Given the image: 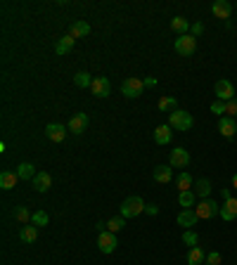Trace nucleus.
<instances>
[{
  "mask_svg": "<svg viewBox=\"0 0 237 265\" xmlns=\"http://www.w3.org/2000/svg\"><path fill=\"white\" fill-rule=\"evenodd\" d=\"M206 265H221V253L219 251H211L206 256Z\"/></svg>",
  "mask_w": 237,
  "mask_h": 265,
  "instance_id": "36",
  "label": "nucleus"
},
{
  "mask_svg": "<svg viewBox=\"0 0 237 265\" xmlns=\"http://www.w3.org/2000/svg\"><path fill=\"white\" fill-rule=\"evenodd\" d=\"M190 31H192V36L197 38L202 31H204V24H202V22H197V24H192V29H190Z\"/></svg>",
  "mask_w": 237,
  "mask_h": 265,
  "instance_id": "38",
  "label": "nucleus"
},
{
  "mask_svg": "<svg viewBox=\"0 0 237 265\" xmlns=\"http://www.w3.org/2000/svg\"><path fill=\"white\" fill-rule=\"evenodd\" d=\"M171 29H173L178 36H185L192 26H190V22H187L185 17H173V19H171Z\"/></svg>",
  "mask_w": 237,
  "mask_h": 265,
  "instance_id": "23",
  "label": "nucleus"
},
{
  "mask_svg": "<svg viewBox=\"0 0 237 265\" xmlns=\"http://www.w3.org/2000/svg\"><path fill=\"white\" fill-rule=\"evenodd\" d=\"M14 218H17L19 222H29L31 220V213H29L26 206H14Z\"/></svg>",
  "mask_w": 237,
  "mask_h": 265,
  "instance_id": "32",
  "label": "nucleus"
},
{
  "mask_svg": "<svg viewBox=\"0 0 237 265\" xmlns=\"http://www.w3.org/2000/svg\"><path fill=\"white\" fill-rule=\"evenodd\" d=\"M86 128H88V114H74L71 121H69V130L74 135H81V133H86Z\"/></svg>",
  "mask_w": 237,
  "mask_h": 265,
  "instance_id": "10",
  "label": "nucleus"
},
{
  "mask_svg": "<svg viewBox=\"0 0 237 265\" xmlns=\"http://www.w3.org/2000/svg\"><path fill=\"white\" fill-rule=\"evenodd\" d=\"M178 203H181L183 209H192L194 206V192L192 190L181 192V194H178Z\"/></svg>",
  "mask_w": 237,
  "mask_h": 265,
  "instance_id": "28",
  "label": "nucleus"
},
{
  "mask_svg": "<svg viewBox=\"0 0 237 265\" xmlns=\"http://www.w3.org/2000/svg\"><path fill=\"white\" fill-rule=\"evenodd\" d=\"M175 105H178V99L175 97H162L156 107H159L162 111H175Z\"/></svg>",
  "mask_w": 237,
  "mask_h": 265,
  "instance_id": "30",
  "label": "nucleus"
},
{
  "mask_svg": "<svg viewBox=\"0 0 237 265\" xmlns=\"http://www.w3.org/2000/svg\"><path fill=\"white\" fill-rule=\"evenodd\" d=\"M88 33H90V24L88 22H81V19L71 22V29H69V36L71 38H86Z\"/></svg>",
  "mask_w": 237,
  "mask_h": 265,
  "instance_id": "14",
  "label": "nucleus"
},
{
  "mask_svg": "<svg viewBox=\"0 0 237 265\" xmlns=\"http://www.w3.org/2000/svg\"><path fill=\"white\" fill-rule=\"evenodd\" d=\"M221 218H223L225 222H230V220H235L237 218V199H225L223 201V209H221V213H219Z\"/></svg>",
  "mask_w": 237,
  "mask_h": 265,
  "instance_id": "13",
  "label": "nucleus"
},
{
  "mask_svg": "<svg viewBox=\"0 0 237 265\" xmlns=\"http://www.w3.org/2000/svg\"><path fill=\"white\" fill-rule=\"evenodd\" d=\"M183 241H185L187 247H197V234H194L192 230H185V232H183Z\"/></svg>",
  "mask_w": 237,
  "mask_h": 265,
  "instance_id": "34",
  "label": "nucleus"
},
{
  "mask_svg": "<svg viewBox=\"0 0 237 265\" xmlns=\"http://www.w3.org/2000/svg\"><path fill=\"white\" fill-rule=\"evenodd\" d=\"M74 83H76V88H90V86H93L90 74H86V71H78V74L74 76Z\"/></svg>",
  "mask_w": 237,
  "mask_h": 265,
  "instance_id": "29",
  "label": "nucleus"
},
{
  "mask_svg": "<svg viewBox=\"0 0 237 265\" xmlns=\"http://www.w3.org/2000/svg\"><path fill=\"white\" fill-rule=\"evenodd\" d=\"M74 43H76V38H71V36H62L60 40H57V45H55V52H57V55H67V52H71Z\"/></svg>",
  "mask_w": 237,
  "mask_h": 265,
  "instance_id": "24",
  "label": "nucleus"
},
{
  "mask_svg": "<svg viewBox=\"0 0 237 265\" xmlns=\"http://www.w3.org/2000/svg\"><path fill=\"white\" fill-rule=\"evenodd\" d=\"M187 263L190 265H204V251L200 247H192L187 253Z\"/></svg>",
  "mask_w": 237,
  "mask_h": 265,
  "instance_id": "26",
  "label": "nucleus"
},
{
  "mask_svg": "<svg viewBox=\"0 0 237 265\" xmlns=\"http://www.w3.org/2000/svg\"><path fill=\"white\" fill-rule=\"evenodd\" d=\"M232 187H235V190H237V173H235V175H232Z\"/></svg>",
  "mask_w": 237,
  "mask_h": 265,
  "instance_id": "41",
  "label": "nucleus"
},
{
  "mask_svg": "<svg viewBox=\"0 0 237 265\" xmlns=\"http://www.w3.org/2000/svg\"><path fill=\"white\" fill-rule=\"evenodd\" d=\"M173 50L178 52L181 57H190L194 55V50H197V38L192 33H185V36H178L173 43Z\"/></svg>",
  "mask_w": 237,
  "mask_h": 265,
  "instance_id": "2",
  "label": "nucleus"
},
{
  "mask_svg": "<svg viewBox=\"0 0 237 265\" xmlns=\"http://www.w3.org/2000/svg\"><path fill=\"white\" fill-rule=\"evenodd\" d=\"M50 187H52V175H50V173H45V171H38L36 178H33V190L48 192Z\"/></svg>",
  "mask_w": 237,
  "mask_h": 265,
  "instance_id": "11",
  "label": "nucleus"
},
{
  "mask_svg": "<svg viewBox=\"0 0 237 265\" xmlns=\"http://www.w3.org/2000/svg\"><path fill=\"white\" fill-rule=\"evenodd\" d=\"M219 133H221L223 137H228V140H230V137L237 133L235 118H230V116H221V121H219Z\"/></svg>",
  "mask_w": 237,
  "mask_h": 265,
  "instance_id": "12",
  "label": "nucleus"
},
{
  "mask_svg": "<svg viewBox=\"0 0 237 265\" xmlns=\"http://www.w3.org/2000/svg\"><path fill=\"white\" fill-rule=\"evenodd\" d=\"M145 211H147L150 216H156V213H159V209H156L154 203H150V206H145Z\"/></svg>",
  "mask_w": 237,
  "mask_h": 265,
  "instance_id": "39",
  "label": "nucleus"
},
{
  "mask_svg": "<svg viewBox=\"0 0 237 265\" xmlns=\"http://www.w3.org/2000/svg\"><path fill=\"white\" fill-rule=\"evenodd\" d=\"M97 247H100L102 253H114L116 251V237H114V232H100V237H97Z\"/></svg>",
  "mask_w": 237,
  "mask_h": 265,
  "instance_id": "8",
  "label": "nucleus"
},
{
  "mask_svg": "<svg viewBox=\"0 0 237 265\" xmlns=\"http://www.w3.org/2000/svg\"><path fill=\"white\" fill-rule=\"evenodd\" d=\"M192 114H187V111H183V109H175V111H171L169 114V126L173 130H181V133H185V130H190L192 128Z\"/></svg>",
  "mask_w": 237,
  "mask_h": 265,
  "instance_id": "1",
  "label": "nucleus"
},
{
  "mask_svg": "<svg viewBox=\"0 0 237 265\" xmlns=\"http://www.w3.org/2000/svg\"><path fill=\"white\" fill-rule=\"evenodd\" d=\"M90 90H93L95 97H109V93H112V83H109L107 76H97V78H93Z\"/></svg>",
  "mask_w": 237,
  "mask_h": 265,
  "instance_id": "7",
  "label": "nucleus"
},
{
  "mask_svg": "<svg viewBox=\"0 0 237 265\" xmlns=\"http://www.w3.org/2000/svg\"><path fill=\"white\" fill-rule=\"evenodd\" d=\"M31 220H33V225H36V228H45L50 218H48V213H45V211H36V213L31 216Z\"/></svg>",
  "mask_w": 237,
  "mask_h": 265,
  "instance_id": "31",
  "label": "nucleus"
},
{
  "mask_svg": "<svg viewBox=\"0 0 237 265\" xmlns=\"http://www.w3.org/2000/svg\"><path fill=\"white\" fill-rule=\"evenodd\" d=\"M145 211V201L140 197H128L121 203V216L124 218H135Z\"/></svg>",
  "mask_w": 237,
  "mask_h": 265,
  "instance_id": "4",
  "label": "nucleus"
},
{
  "mask_svg": "<svg viewBox=\"0 0 237 265\" xmlns=\"http://www.w3.org/2000/svg\"><path fill=\"white\" fill-rule=\"evenodd\" d=\"M14 173L19 175V180H33L36 178V168H33L31 164H19Z\"/></svg>",
  "mask_w": 237,
  "mask_h": 265,
  "instance_id": "25",
  "label": "nucleus"
},
{
  "mask_svg": "<svg viewBox=\"0 0 237 265\" xmlns=\"http://www.w3.org/2000/svg\"><path fill=\"white\" fill-rule=\"evenodd\" d=\"M143 90H145V80L143 78H126L124 86H121V93H124L126 97H131V99L140 97Z\"/></svg>",
  "mask_w": 237,
  "mask_h": 265,
  "instance_id": "6",
  "label": "nucleus"
},
{
  "mask_svg": "<svg viewBox=\"0 0 237 265\" xmlns=\"http://www.w3.org/2000/svg\"><path fill=\"white\" fill-rule=\"evenodd\" d=\"M213 93H216V97H219L221 102H230V99H235V86H232L228 78H221V80H216Z\"/></svg>",
  "mask_w": 237,
  "mask_h": 265,
  "instance_id": "5",
  "label": "nucleus"
},
{
  "mask_svg": "<svg viewBox=\"0 0 237 265\" xmlns=\"http://www.w3.org/2000/svg\"><path fill=\"white\" fill-rule=\"evenodd\" d=\"M45 135L50 137L52 142H62L64 137H67V128H64L62 124H50L45 128Z\"/></svg>",
  "mask_w": 237,
  "mask_h": 265,
  "instance_id": "16",
  "label": "nucleus"
},
{
  "mask_svg": "<svg viewBox=\"0 0 237 265\" xmlns=\"http://www.w3.org/2000/svg\"><path fill=\"white\" fill-rule=\"evenodd\" d=\"M194 213H197V218H200V220H209V218L219 216V213H221V206L213 201V199H202V201L197 203Z\"/></svg>",
  "mask_w": 237,
  "mask_h": 265,
  "instance_id": "3",
  "label": "nucleus"
},
{
  "mask_svg": "<svg viewBox=\"0 0 237 265\" xmlns=\"http://www.w3.org/2000/svg\"><path fill=\"white\" fill-rule=\"evenodd\" d=\"M171 126L169 124H164V126H159V128L154 130V142L156 145H169L171 142V137H173V133H171Z\"/></svg>",
  "mask_w": 237,
  "mask_h": 265,
  "instance_id": "18",
  "label": "nucleus"
},
{
  "mask_svg": "<svg viewBox=\"0 0 237 265\" xmlns=\"http://www.w3.org/2000/svg\"><path fill=\"white\" fill-rule=\"evenodd\" d=\"M225 114L230 118L237 116V99H230V102H225Z\"/></svg>",
  "mask_w": 237,
  "mask_h": 265,
  "instance_id": "35",
  "label": "nucleus"
},
{
  "mask_svg": "<svg viewBox=\"0 0 237 265\" xmlns=\"http://www.w3.org/2000/svg\"><path fill=\"white\" fill-rule=\"evenodd\" d=\"M211 12L219 19H228L232 14V5L228 3V0H216V3L211 5Z\"/></svg>",
  "mask_w": 237,
  "mask_h": 265,
  "instance_id": "15",
  "label": "nucleus"
},
{
  "mask_svg": "<svg viewBox=\"0 0 237 265\" xmlns=\"http://www.w3.org/2000/svg\"><path fill=\"white\" fill-rule=\"evenodd\" d=\"M197 220H200V218H197V213H194L192 209H185L183 213H178V225H181V228H194Z\"/></svg>",
  "mask_w": 237,
  "mask_h": 265,
  "instance_id": "20",
  "label": "nucleus"
},
{
  "mask_svg": "<svg viewBox=\"0 0 237 265\" xmlns=\"http://www.w3.org/2000/svg\"><path fill=\"white\" fill-rule=\"evenodd\" d=\"M126 225V218L118 216V218H109V222H107V228H109V232H118V230Z\"/></svg>",
  "mask_w": 237,
  "mask_h": 265,
  "instance_id": "33",
  "label": "nucleus"
},
{
  "mask_svg": "<svg viewBox=\"0 0 237 265\" xmlns=\"http://www.w3.org/2000/svg\"><path fill=\"white\" fill-rule=\"evenodd\" d=\"M152 175H154L156 182H162V185H169L171 180H173V171H171V166H156L154 171H152Z\"/></svg>",
  "mask_w": 237,
  "mask_h": 265,
  "instance_id": "17",
  "label": "nucleus"
},
{
  "mask_svg": "<svg viewBox=\"0 0 237 265\" xmlns=\"http://www.w3.org/2000/svg\"><path fill=\"white\" fill-rule=\"evenodd\" d=\"M187 164H190V152L183 147H175L173 152H171V168H185Z\"/></svg>",
  "mask_w": 237,
  "mask_h": 265,
  "instance_id": "9",
  "label": "nucleus"
},
{
  "mask_svg": "<svg viewBox=\"0 0 237 265\" xmlns=\"http://www.w3.org/2000/svg\"><path fill=\"white\" fill-rule=\"evenodd\" d=\"M145 86H147V88H154V86H156V78H145Z\"/></svg>",
  "mask_w": 237,
  "mask_h": 265,
  "instance_id": "40",
  "label": "nucleus"
},
{
  "mask_svg": "<svg viewBox=\"0 0 237 265\" xmlns=\"http://www.w3.org/2000/svg\"><path fill=\"white\" fill-rule=\"evenodd\" d=\"M19 239L24 241V244H33L38 239V228L36 225H26V228L19 230Z\"/></svg>",
  "mask_w": 237,
  "mask_h": 265,
  "instance_id": "22",
  "label": "nucleus"
},
{
  "mask_svg": "<svg viewBox=\"0 0 237 265\" xmlns=\"http://www.w3.org/2000/svg\"><path fill=\"white\" fill-rule=\"evenodd\" d=\"M211 111H213V114H219V116H223V114H225V102L216 99V102L211 105Z\"/></svg>",
  "mask_w": 237,
  "mask_h": 265,
  "instance_id": "37",
  "label": "nucleus"
},
{
  "mask_svg": "<svg viewBox=\"0 0 237 265\" xmlns=\"http://www.w3.org/2000/svg\"><path fill=\"white\" fill-rule=\"evenodd\" d=\"M194 197H200V199H206L209 197V194H211V182H209V180L206 178H200V180H194Z\"/></svg>",
  "mask_w": 237,
  "mask_h": 265,
  "instance_id": "19",
  "label": "nucleus"
},
{
  "mask_svg": "<svg viewBox=\"0 0 237 265\" xmlns=\"http://www.w3.org/2000/svg\"><path fill=\"white\" fill-rule=\"evenodd\" d=\"M17 182H19L17 173H12V171H3V173H0V187H3V190H12Z\"/></svg>",
  "mask_w": 237,
  "mask_h": 265,
  "instance_id": "21",
  "label": "nucleus"
},
{
  "mask_svg": "<svg viewBox=\"0 0 237 265\" xmlns=\"http://www.w3.org/2000/svg\"><path fill=\"white\" fill-rule=\"evenodd\" d=\"M192 185H194L192 175H190L187 171H183L181 175H178V190H181V192H187V190H192Z\"/></svg>",
  "mask_w": 237,
  "mask_h": 265,
  "instance_id": "27",
  "label": "nucleus"
}]
</instances>
